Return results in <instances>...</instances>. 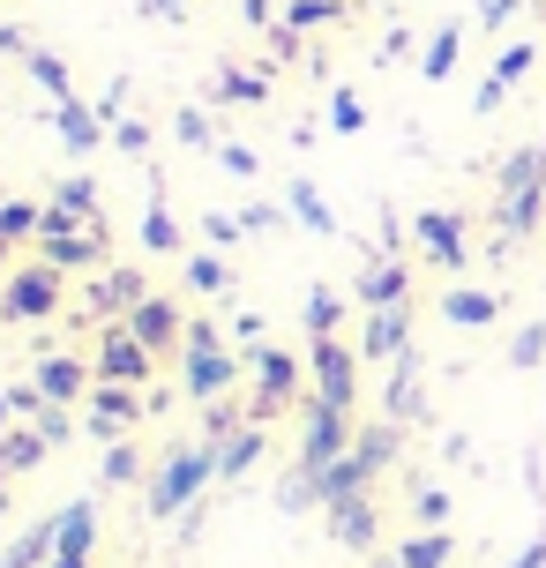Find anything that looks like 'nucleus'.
<instances>
[{
    "instance_id": "nucleus-8",
    "label": "nucleus",
    "mask_w": 546,
    "mask_h": 568,
    "mask_svg": "<svg viewBox=\"0 0 546 568\" xmlns=\"http://www.w3.org/2000/svg\"><path fill=\"white\" fill-rule=\"evenodd\" d=\"M255 382H262V389H255V412H247V419L262 426L270 412H285V404L300 397V367H292V352L262 344V352H255Z\"/></svg>"
},
{
    "instance_id": "nucleus-24",
    "label": "nucleus",
    "mask_w": 546,
    "mask_h": 568,
    "mask_svg": "<svg viewBox=\"0 0 546 568\" xmlns=\"http://www.w3.org/2000/svg\"><path fill=\"white\" fill-rule=\"evenodd\" d=\"M46 561H53V516H46V524H30L23 539L0 554V568H46Z\"/></svg>"
},
{
    "instance_id": "nucleus-48",
    "label": "nucleus",
    "mask_w": 546,
    "mask_h": 568,
    "mask_svg": "<svg viewBox=\"0 0 546 568\" xmlns=\"http://www.w3.org/2000/svg\"><path fill=\"white\" fill-rule=\"evenodd\" d=\"M502 98H509V90H502V83H494V75H487V83H479V98H472V113H494Z\"/></svg>"
},
{
    "instance_id": "nucleus-17",
    "label": "nucleus",
    "mask_w": 546,
    "mask_h": 568,
    "mask_svg": "<svg viewBox=\"0 0 546 568\" xmlns=\"http://www.w3.org/2000/svg\"><path fill=\"white\" fill-rule=\"evenodd\" d=\"M53 128H60V142H68L75 158H90V150L105 142V120H98V105H75V98H60V105H53Z\"/></svg>"
},
{
    "instance_id": "nucleus-19",
    "label": "nucleus",
    "mask_w": 546,
    "mask_h": 568,
    "mask_svg": "<svg viewBox=\"0 0 546 568\" xmlns=\"http://www.w3.org/2000/svg\"><path fill=\"white\" fill-rule=\"evenodd\" d=\"M404 292H412V270L404 262H382V270H367V277L352 284L360 307H404Z\"/></svg>"
},
{
    "instance_id": "nucleus-10",
    "label": "nucleus",
    "mask_w": 546,
    "mask_h": 568,
    "mask_svg": "<svg viewBox=\"0 0 546 568\" xmlns=\"http://www.w3.org/2000/svg\"><path fill=\"white\" fill-rule=\"evenodd\" d=\"M412 240H419V247H427L442 270H464V262H472V247H464V225L449 217V210H419V217H412Z\"/></svg>"
},
{
    "instance_id": "nucleus-32",
    "label": "nucleus",
    "mask_w": 546,
    "mask_h": 568,
    "mask_svg": "<svg viewBox=\"0 0 546 568\" xmlns=\"http://www.w3.org/2000/svg\"><path fill=\"white\" fill-rule=\"evenodd\" d=\"M210 98H240V105H262V98H270V83H262V75H247V68H225V75L210 83Z\"/></svg>"
},
{
    "instance_id": "nucleus-38",
    "label": "nucleus",
    "mask_w": 546,
    "mask_h": 568,
    "mask_svg": "<svg viewBox=\"0 0 546 568\" xmlns=\"http://www.w3.org/2000/svg\"><path fill=\"white\" fill-rule=\"evenodd\" d=\"M135 471H143V456L128 449V442H105V471H98V479H105V486H128Z\"/></svg>"
},
{
    "instance_id": "nucleus-5",
    "label": "nucleus",
    "mask_w": 546,
    "mask_h": 568,
    "mask_svg": "<svg viewBox=\"0 0 546 568\" xmlns=\"http://www.w3.org/2000/svg\"><path fill=\"white\" fill-rule=\"evenodd\" d=\"M0 314H8V322H53V314H60V270H53V262L16 270L8 292H0Z\"/></svg>"
},
{
    "instance_id": "nucleus-30",
    "label": "nucleus",
    "mask_w": 546,
    "mask_h": 568,
    "mask_svg": "<svg viewBox=\"0 0 546 568\" xmlns=\"http://www.w3.org/2000/svg\"><path fill=\"white\" fill-rule=\"evenodd\" d=\"M337 16H345V0H292L277 23L285 30H322V23H337Z\"/></svg>"
},
{
    "instance_id": "nucleus-49",
    "label": "nucleus",
    "mask_w": 546,
    "mask_h": 568,
    "mask_svg": "<svg viewBox=\"0 0 546 568\" xmlns=\"http://www.w3.org/2000/svg\"><path fill=\"white\" fill-rule=\"evenodd\" d=\"M0 53H23V60H30V53H38V45H30L23 30H8V23H0Z\"/></svg>"
},
{
    "instance_id": "nucleus-41",
    "label": "nucleus",
    "mask_w": 546,
    "mask_h": 568,
    "mask_svg": "<svg viewBox=\"0 0 546 568\" xmlns=\"http://www.w3.org/2000/svg\"><path fill=\"white\" fill-rule=\"evenodd\" d=\"M412 509H419V524H427V531H442V516H449V494H442V486H419V494H412Z\"/></svg>"
},
{
    "instance_id": "nucleus-26",
    "label": "nucleus",
    "mask_w": 546,
    "mask_h": 568,
    "mask_svg": "<svg viewBox=\"0 0 546 568\" xmlns=\"http://www.w3.org/2000/svg\"><path fill=\"white\" fill-rule=\"evenodd\" d=\"M397 568H449V531H419V539H404Z\"/></svg>"
},
{
    "instance_id": "nucleus-42",
    "label": "nucleus",
    "mask_w": 546,
    "mask_h": 568,
    "mask_svg": "<svg viewBox=\"0 0 546 568\" xmlns=\"http://www.w3.org/2000/svg\"><path fill=\"white\" fill-rule=\"evenodd\" d=\"M113 150L143 158V150H150V128H143V120H113Z\"/></svg>"
},
{
    "instance_id": "nucleus-2",
    "label": "nucleus",
    "mask_w": 546,
    "mask_h": 568,
    "mask_svg": "<svg viewBox=\"0 0 546 568\" xmlns=\"http://www.w3.org/2000/svg\"><path fill=\"white\" fill-rule=\"evenodd\" d=\"M210 479H218V442H188V449H173L165 464H158V479H150V516H158V524L188 516Z\"/></svg>"
},
{
    "instance_id": "nucleus-52",
    "label": "nucleus",
    "mask_w": 546,
    "mask_h": 568,
    "mask_svg": "<svg viewBox=\"0 0 546 568\" xmlns=\"http://www.w3.org/2000/svg\"><path fill=\"white\" fill-rule=\"evenodd\" d=\"M8 419H16V404H8V397H0V434H8Z\"/></svg>"
},
{
    "instance_id": "nucleus-13",
    "label": "nucleus",
    "mask_w": 546,
    "mask_h": 568,
    "mask_svg": "<svg viewBox=\"0 0 546 568\" xmlns=\"http://www.w3.org/2000/svg\"><path fill=\"white\" fill-rule=\"evenodd\" d=\"M412 352V314L404 307H374L367 337H360V359H404Z\"/></svg>"
},
{
    "instance_id": "nucleus-35",
    "label": "nucleus",
    "mask_w": 546,
    "mask_h": 568,
    "mask_svg": "<svg viewBox=\"0 0 546 568\" xmlns=\"http://www.w3.org/2000/svg\"><path fill=\"white\" fill-rule=\"evenodd\" d=\"M38 225H46V210H38V202H0V240H30Z\"/></svg>"
},
{
    "instance_id": "nucleus-15",
    "label": "nucleus",
    "mask_w": 546,
    "mask_h": 568,
    "mask_svg": "<svg viewBox=\"0 0 546 568\" xmlns=\"http://www.w3.org/2000/svg\"><path fill=\"white\" fill-rule=\"evenodd\" d=\"M143 300H150V292H143V270H113V277L90 284V314H113V322H128Z\"/></svg>"
},
{
    "instance_id": "nucleus-23",
    "label": "nucleus",
    "mask_w": 546,
    "mask_h": 568,
    "mask_svg": "<svg viewBox=\"0 0 546 568\" xmlns=\"http://www.w3.org/2000/svg\"><path fill=\"white\" fill-rule=\"evenodd\" d=\"M457 53H464V23H442V30H434V45H427V60H419V75H427V83H449Z\"/></svg>"
},
{
    "instance_id": "nucleus-43",
    "label": "nucleus",
    "mask_w": 546,
    "mask_h": 568,
    "mask_svg": "<svg viewBox=\"0 0 546 568\" xmlns=\"http://www.w3.org/2000/svg\"><path fill=\"white\" fill-rule=\"evenodd\" d=\"M202 232H210V247H232V240H240V217H225V210H210V217H202Z\"/></svg>"
},
{
    "instance_id": "nucleus-44",
    "label": "nucleus",
    "mask_w": 546,
    "mask_h": 568,
    "mask_svg": "<svg viewBox=\"0 0 546 568\" xmlns=\"http://www.w3.org/2000/svg\"><path fill=\"white\" fill-rule=\"evenodd\" d=\"M218 158H225V172H240V180H255V150H247V142H218Z\"/></svg>"
},
{
    "instance_id": "nucleus-31",
    "label": "nucleus",
    "mask_w": 546,
    "mask_h": 568,
    "mask_svg": "<svg viewBox=\"0 0 546 568\" xmlns=\"http://www.w3.org/2000/svg\"><path fill=\"white\" fill-rule=\"evenodd\" d=\"M337 322H345V300H337L330 284H315V292H307V329H315V337H337Z\"/></svg>"
},
{
    "instance_id": "nucleus-51",
    "label": "nucleus",
    "mask_w": 546,
    "mask_h": 568,
    "mask_svg": "<svg viewBox=\"0 0 546 568\" xmlns=\"http://www.w3.org/2000/svg\"><path fill=\"white\" fill-rule=\"evenodd\" d=\"M143 16H180V0H143Z\"/></svg>"
},
{
    "instance_id": "nucleus-22",
    "label": "nucleus",
    "mask_w": 546,
    "mask_h": 568,
    "mask_svg": "<svg viewBox=\"0 0 546 568\" xmlns=\"http://www.w3.org/2000/svg\"><path fill=\"white\" fill-rule=\"evenodd\" d=\"M255 456H262V426L247 419L232 442H218V479H240V471H255Z\"/></svg>"
},
{
    "instance_id": "nucleus-34",
    "label": "nucleus",
    "mask_w": 546,
    "mask_h": 568,
    "mask_svg": "<svg viewBox=\"0 0 546 568\" xmlns=\"http://www.w3.org/2000/svg\"><path fill=\"white\" fill-rule=\"evenodd\" d=\"M539 359H546V322H524L517 337H509V367H524V374H532Z\"/></svg>"
},
{
    "instance_id": "nucleus-36",
    "label": "nucleus",
    "mask_w": 546,
    "mask_h": 568,
    "mask_svg": "<svg viewBox=\"0 0 546 568\" xmlns=\"http://www.w3.org/2000/svg\"><path fill=\"white\" fill-rule=\"evenodd\" d=\"M173 135L188 142V150H210V142H218V135H210V113H202V105H180V113H173Z\"/></svg>"
},
{
    "instance_id": "nucleus-18",
    "label": "nucleus",
    "mask_w": 546,
    "mask_h": 568,
    "mask_svg": "<svg viewBox=\"0 0 546 568\" xmlns=\"http://www.w3.org/2000/svg\"><path fill=\"white\" fill-rule=\"evenodd\" d=\"M330 531H337V546L367 554V546H374V501H367V494H345V501H330Z\"/></svg>"
},
{
    "instance_id": "nucleus-27",
    "label": "nucleus",
    "mask_w": 546,
    "mask_h": 568,
    "mask_svg": "<svg viewBox=\"0 0 546 568\" xmlns=\"http://www.w3.org/2000/svg\"><path fill=\"white\" fill-rule=\"evenodd\" d=\"M143 247L150 255H180V225H173V210L150 195V210H143Z\"/></svg>"
},
{
    "instance_id": "nucleus-47",
    "label": "nucleus",
    "mask_w": 546,
    "mask_h": 568,
    "mask_svg": "<svg viewBox=\"0 0 546 568\" xmlns=\"http://www.w3.org/2000/svg\"><path fill=\"white\" fill-rule=\"evenodd\" d=\"M240 225H247V232H270V225H277V210H270V202H255V210H240Z\"/></svg>"
},
{
    "instance_id": "nucleus-6",
    "label": "nucleus",
    "mask_w": 546,
    "mask_h": 568,
    "mask_svg": "<svg viewBox=\"0 0 546 568\" xmlns=\"http://www.w3.org/2000/svg\"><path fill=\"white\" fill-rule=\"evenodd\" d=\"M352 449V412L337 404H307V434H300V471H322V464H337Z\"/></svg>"
},
{
    "instance_id": "nucleus-40",
    "label": "nucleus",
    "mask_w": 546,
    "mask_h": 568,
    "mask_svg": "<svg viewBox=\"0 0 546 568\" xmlns=\"http://www.w3.org/2000/svg\"><path fill=\"white\" fill-rule=\"evenodd\" d=\"M330 128H337V135H360V128H367V105H360L352 90H337V98H330Z\"/></svg>"
},
{
    "instance_id": "nucleus-12",
    "label": "nucleus",
    "mask_w": 546,
    "mask_h": 568,
    "mask_svg": "<svg viewBox=\"0 0 546 568\" xmlns=\"http://www.w3.org/2000/svg\"><path fill=\"white\" fill-rule=\"evenodd\" d=\"M90 546H98V509L90 501H68L53 516V561H90Z\"/></svg>"
},
{
    "instance_id": "nucleus-55",
    "label": "nucleus",
    "mask_w": 546,
    "mask_h": 568,
    "mask_svg": "<svg viewBox=\"0 0 546 568\" xmlns=\"http://www.w3.org/2000/svg\"><path fill=\"white\" fill-rule=\"evenodd\" d=\"M0 486H8V464H0Z\"/></svg>"
},
{
    "instance_id": "nucleus-11",
    "label": "nucleus",
    "mask_w": 546,
    "mask_h": 568,
    "mask_svg": "<svg viewBox=\"0 0 546 568\" xmlns=\"http://www.w3.org/2000/svg\"><path fill=\"white\" fill-rule=\"evenodd\" d=\"M135 419H143V397H135L128 382H105V389L90 397V434H98V442H120Z\"/></svg>"
},
{
    "instance_id": "nucleus-25",
    "label": "nucleus",
    "mask_w": 546,
    "mask_h": 568,
    "mask_svg": "<svg viewBox=\"0 0 546 568\" xmlns=\"http://www.w3.org/2000/svg\"><path fill=\"white\" fill-rule=\"evenodd\" d=\"M292 217H300L307 232H322V240L337 232V217H330V202L315 195V180H292Z\"/></svg>"
},
{
    "instance_id": "nucleus-9",
    "label": "nucleus",
    "mask_w": 546,
    "mask_h": 568,
    "mask_svg": "<svg viewBox=\"0 0 546 568\" xmlns=\"http://www.w3.org/2000/svg\"><path fill=\"white\" fill-rule=\"evenodd\" d=\"M315 397L337 412H352V397H360V359L337 337H315Z\"/></svg>"
},
{
    "instance_id": "nucleus-14",
    "label": "nucleus",
    "mask_w": 546,
    "mask_h": 568,
    "mask_svg": "<svg viewBox=\"0 0 546 568\" xmlns=\"http://www.w3.org/2000/svg\"><path fill=\"white\" fill-rule=\"evenodd\" d=\"M128 329H135V337H143L150 352H173V337H188V322H180V307H173V300H158V292H150L143 307L128 314Z\"/></svg>"
},
{
    "instance_id": "nucleus-53",
    "label": "nucleus",
    "mask_w": 546,
    "mask_h": 568,
    "mask_svg": "<svg viewBox=\"0 0 546 568\" xmlns=\"http://www.w3.org/2000/svg\"><path fill=\"white\" fill-rule=\"evenodd\" d=\"M46 568H90V561H46Z\"/></svg>"
},
{
    "instance_id": "nucleus-16",
    "label": "nucleus",
    "mask_w": 546,
    "mask_h": 568,
    "mask_svg": "<svg viewBox=\"0 0 546 568\" xmlns=\"http://www.w3.org/2000/svg\"><path fill=\"white\" fill-rule=\"evenodd\" d=\"M390 367H397V374H390V419H412V426H419V419H427V389H419V352H404V359H390Z\"/></svg>"
},
{
    "instance_id": "nucleus-21",
    "label": "nucleus",
    "mask_w": 546,
    "mask_h": 568,
    "mask_svg": "<svg viewBox=\"0 0 546 568\" xmlns=\"http://www.w3.org/2000/svg\"><path fill=\"white\" fill-rule=\"evenodd\" d=\"M442 314H449L457 329H487L494 314H502V300H494V292H472V284H457V292L442 300Z\"/></svg>"
},
{
    "instance_id": "nucleus-50",
    "label": "nucleus",
    "mask_w": 546,
    "mask_h": 568,
    "mask_svg": "<svg viewBox=\"0 0 546 568\" xmlns=\"http://www.w3.org/2000/svg\"><path fill=\"white\" fill-rule=\"evenodd\" d=\"M509 568H546V539H532V546H524V554H517Z\"/></svg>"
},
{
    "instance_id": "nucleus-28",
    "label": "nucleus",
    "mask_w": 546,
    "mask_h": 568,
    "mask_svg": "<svg viewBox=\"0 0 546 568\" xmlns=\"http://www.w3.org/2000/svg\"><path fill=\"white\" fill-rule=\"evenodd\" d=\"M23 68H30V83L46 90L53 105H60V98H75V90H68V60H60V53H46V45H38V53H30Z\"/></svg>"
},
{
    "instance_id": "nucleus-45",
    "label": "nucleus",
    "mask_w": 546,
    "mask_h": 568,
    "mask_svg": "<svg viewBox=\"0 0 546 568\" xmlns=\"http://www.w3.org/2000/svg\"><path fill=\"white\" fill-rule=\"evenodd\" d=\"M38 434L60 449V442H68V412H60V404H46V412H38Z\"/></svg>"
},
{
    "instance_id": "nucleus-39",
    "label": "nucleus",
    "mask_w": 546,
    "mask_h": 568,
    "mask_svg": "<svg viewBox=\"0 0 546 568\" xmlns=\"http://www.w3.org/2000/svg\"><path fill=\"white\" fill-rule=\"evenodd\" d=\"M188 284H195V292H225L232 270H225L218 255H188Z\"/></svg>"
},
{
    "instance_id": "nucleus-20",
    "label": "nucleus",
    "mask_w": 546,
    "mask_h": 568,
    "mask_svg": "<svg viewBox=\"0 0 546 568\" xmlns=\"http://www.w3.org/2000/svg\"><path fill=\"white\" fill-rule=\"evenodd\" d=\"M38 389H46V404H68V397H83V389H90V367H83V359H53V352H46V359H38Z\"/></svg>"
},
{
    "instance_id": "nucleus-37",
    "label": "nucleus",
    "mask_w": 546,
    "mask_h": 568,
    "mask_svg": "<svg viewBox=\"0 0 546 568\" xmlns=\"http://www.w3.org/2000/svg\"><path fill=\"white\" fill-rule=\"evenodd\" d=\"M532 60H539V45H509V53L494 60V83H502V90H517L524 75H532Z\"/></svg>"
},
{
    "instance_id": "nucleus-56",
    "label": "nucleus",
    "mask_w": 546,
    "mask_h": 568,
    "mask_svg": "<svg viewBox=\"0 0 546 568\" xmlns=\"http://www.w3.org/2000/svg\"><path fill=\"white\" fill-rule=\"evenodd\" d=\"M390 568H397V561H390Z\"/></svg>"
},
{
    "instance_id": "nucleus-29",
    "label": "nucleus",
    "mask_w": 546,
    "mask_h": 568,
    "mask_svg": "<svg viewBox=\"0 0 546 568\" xmlns=\"http://www.w3.org/2000/svg\"><path fill=\"white\" fill-rule=\"evenodd\" d=\"M46 449H53V442H46L38 426H30V434H0V464H8V471H30Z\"/></svg>"
},
{
    "instance_id": "nucleus-46",
    "label": "nucleus",
    "mask_w": 546,
    "mask_h": 568,
    "mask_svg": "<svg viewBox=\"0 0 546 568\" xmlns=\"http://www.w3.org/2000/svg\"><path fill=\"white\" fill-rule=\"evenodd\" d=\"M509 8H517V0H479V30H502V23H509Z\"/></svg>"
},
{
    "instance_id": "nucleus-7",
    "label": "nucleus",
    "mask_w": 546,
    "mask_h": 568,
    "mask_svg": "<svg viewBox=\"0 0 546 568\" xmlns=\"http://www.w3.org/2000/svg\"><path fill=\"white\" fill-rule=\"evenodd\" d=\"M150 359H158V352H150L128 322H105V337H98V382H128V389H135L150 374Z\"/></svg>"
},
{
    "instance_id": "nucleus-4",
    "label": "nucleus",
    "mask_w": 546,
    "mask_h": 568,
    "mask_svg": "<svg viewBox=\"0 0 546 568\" xmlns=\"http://www.w3.org/2000/svg\"><path fill=\"white\" fill-rule=\"evenodd\" d=\"M188 397L218 404L232 389V374H240V359H225V344H218V322H188Z\"/></svg>"
},
{
    "instance_id": "nucleus-33",
    "label": "nucleus",
    "mask_w": 546,
    "mask_h": 568,
    "mask_svg": "<svg viewBox=\"0 0 546 568\" xmlns=\"http://www.w3.org/2000/svg\"><path fill=\"white\" fill-rule=\"evenodd\" d=\"M53 210H68V217H98V187L75 172V180H60V187H53Z\"/></svg>"
},
{
    "instance_id": "nucleus-1",
    "label": "nucleus",
    "mask_w": 546,
    "mask_h": 568,
    "mask_svg": "<svg viewBox=\"0 0 546 568\" xmlns=\"http://www.w3.org/2000/svg\"><path fill=\"white\" fill-rule=\"evenodd\" d=\"M546 217V142L517 150L509 165H502V195H494V225H502V247L524 240V232H539Z\"/></svg>"
},
{
    "instance_id": "nucleus-54",
    "label": "nucleus",
    "mask_w": 546,
    "mask_h": 568,
    "mask_svg": "<svg viewBox=\"0 0 546 568\" xmlns=\"http://www.w3.org/2000/svg\"><path fill=\"white\" fill-rule=\"evenodd\" d=\"M8 247H16V240H0V270H8Z\"/></svg>"
},
{
    "instance_id": "nucleus-3",
    "label": "nucleus",
    "mask_w": 546,
    "mask_h": 568,
    "mask_svg": "<svg viewBox=\"0 0 546 568\" xmlns=\"http://www.w3.org/2000/svg\"><path fill=\"white\" fill-rule=\"evenodd\" d=\"M38 247H46L53 270H90V262H105V225L98 217H68V210H46Z\"/></svg>"
}]
</instances>
